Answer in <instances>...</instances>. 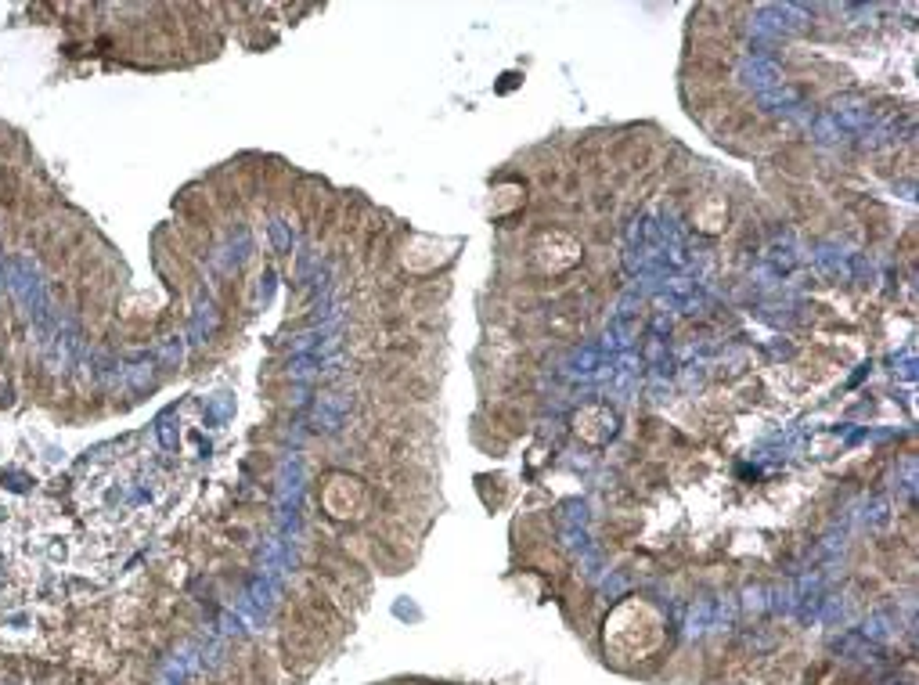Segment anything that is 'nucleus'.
Segmentation results:
<instances>
[{
	"instance_id": "1",
	"label": "nucleus",
	"mask_w": 919,
	"mask_h": 685,
	"mask_svg": "<svg viewBox=\"0 0 919 685\" xmlns=\"http://www.w3.org/2000/svg\"><path fill=\"white\" fill-rule=\"evenodd\" d=\"M8 289H11L15 303L25 310L33 325L51 318V303H47L44 278H40V267H37L33 253H15L11 257V264H8Z\"/></svg>"
}]
</instances>
